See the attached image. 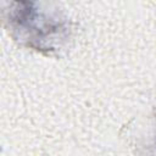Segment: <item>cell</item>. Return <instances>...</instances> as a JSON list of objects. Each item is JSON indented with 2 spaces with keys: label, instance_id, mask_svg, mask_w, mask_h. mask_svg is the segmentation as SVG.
Wrapping results in <instances>:
<instances>
[{
  "label": "cell",
  "instance_id": "obj_1",
  "mask_svg": "<svg viewBox=\"0 0 156 156\" xmlns=\"http://www.w3.org/2000/svg\"><path fill=\"white\" fill-rule=\"evenodd\" d=\"M5 22L18 44L46 55L60 52L71 39L67 18L38 2H11Z\"/></svg>",
  "mask_w": 156,
  "mask_h": 156
}]
</instances>
